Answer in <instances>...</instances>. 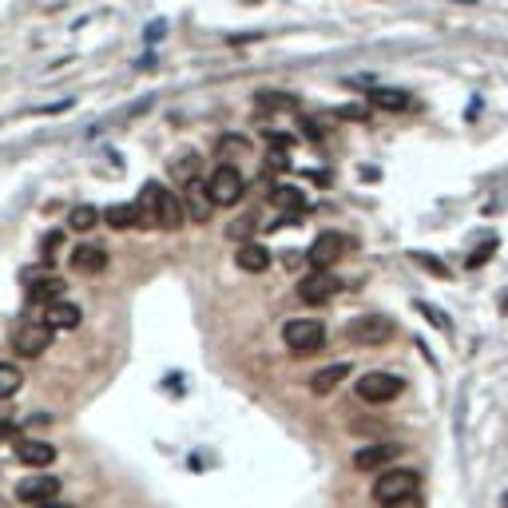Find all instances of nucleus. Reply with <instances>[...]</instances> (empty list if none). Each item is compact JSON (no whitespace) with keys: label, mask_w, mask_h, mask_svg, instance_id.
I'll return each instance as SVG.
<instances>
[{"label":"nucleus","mask_w":508,"mask_h":508,"mask_svg":"<svg viewBox=\"0 0 508 508\" xmlns=\"http://www.w3.org/2000/svg\"><path fill=\"white\" fill-rule=\"evenodd\" d=\"M401 389H405V381H401L397 373H381V369L361 373V378L354 381V393H358L361 401H369V405H385V401L401 397Z\"/></svg>","instance_id":"nucleus-1"},{"label":"nucleus","mask_w":508,"mask_h":508,"mask_svg":"<svg viewBox=\"0 0 508 508\" xmlns=\"http://www.w3.org/2000/svg\"><path fill=\"white\" fill-rule=\"evenodd\" d=\"M417 488H421L417 468H385V473L373 480V500L385 504V500H397V497H413Z\"/></svg>","instance_id":"nucleus-2"},{"label":"nucleus","mask_w":508,"mask_h":508,"mask_svg":"<svg viewBox=\"0 0 508 508\" xmlns=\"http://www.w3.org/2000/svg\"><path fill=\"white\" fill-rule=\"evenodd\" d=\"M282 342H286L294 354H314V349L326 346V326L318 318H294L282 326Z\"/></svg>","instance_id":"nucleus-3"},{"label":"nucleus","mask_w":508,"mask_h":508,"mask_svg":"<svg viewBox=\"0 0 508 508\" xmlns=\"http://www.w3.org/2000/svg\"><path fill=\"white\" fill-rule=\"evenodd\" d=\"M207 191H210V199H215V207H235V203L242 199L247 183H242V175H239L235 163H219V167L210 171Z\"/></svg>","instance_id":"nucleus-4"},{"label":"nucleus","mask_w":508,"mask_h":508,"mask_svg":"<svg viewBox=\"0 0 508 508\" xmlns=\"http://www.w3.org/2000/svg\"><path fill=\"white\" fill-rule=\"evenodd\" d=\"M346 338L354 346H385L393 338V322L381 318V314H361V318H354L346 326Z\"/></svg>","instance_id":"nucleus-5"},{"label":"nucleus","mask_w":508,"mask_h":508,"mask_svg":"<svg viewBox=\"0 0 508 508\" xmlns=\"http://www.w3.org/2000/svg\"><path fill=\"white\" fill-rule=\"evenodd\" d=\"M48 346H52V326L44 318L24 322V326H16V334H12V349H16L21 358H40Z\"/></svg>","instance_id":"nucleus-6"},{"label":"nucleus","mask_w":508,"mask_h":508,"mask_svg":"<svg viewBox=\"0 0 508 508\" xmlns=\"http://www.w3.org/2000/svg\"><path fill=\"white\" fill-rule=\"evenodd\" d=\"M342 294V282L329 274V270H318L314 266V274H306V278L298 282V298L306 302V306H326V302H334Z\"/></svg>","instance_id":"nucleus-7"},{"label":"nucleus","mask_w":508,"mask_h":508,"mask_svg":"<svg viewBox=\"0 0 508 508\" xmlns=\"http://www.w3.org/2000/svg\"><path fill=\"white\" fill-rule=\"evenodd\" d=\"M346 250H349V239H346V235H338V230H322L318 239L310 242L306 259L314 262L318 270H329L334 262L342 259V254H346Z\"/></svg>","instance_id":"nucleus-8"},{"label":"nucleus","mask_w":508,"mask_h":508,"mask_svg":"<svg viewBox=\"0 0 508 508\" xmlns=\"http://www.w3.org/2000/svg\"><path fill=\"white\" fill-rule=\"evenodd\" d=\"M183 215H187L191 222H210V215H215V199H210L207 191V179H191L183 183Z\"/></svg>","instance_id":"nucleus-9"},{"label":"nucleus","mask_w":508,"mask_h":508,"mask_svg":"<svg viewBox=\"0 0 508 508\" xmlns=\"http://www.w3.org/2000/svg\"><path fill=\"white\" fill-rule=\"evenodd\" d=\"M16 497L24 504H48V500L60 497V477H48V473H32L16 485Z\"/></svg>","instance_id":"nucleus-10"},{"label":"nucleus","mask_w":508,"mask_h":508,"mask_svg":"<svg viewBox=\"0 0 508 508\" xmlns=\"http://www.w3.org/2000/svg\"><path fill=\"white\" fill-rule=\"evenodd\" d=\"M183 222H187V215H183V199L175 195V191H167V187L155 183V227L179 230Z\"/></svg>","instance_id":"nucleus-11"},{"label":"nucleus","mask_w":508,"mask_h":508,"mask_svg":"<svg viewBox=\"0 0 508 508\" xmlns=\"http://www.w3.org/2000/svg\"><path fill=\"white\" fill-rule=\"evenodd\" d=\"M401 453V445H393V441H378V445H361L358 453H354V468L358 473H378V468H385L389 461Z\"/></svg>","instance_id":"nucleus-12"},{"label":"nucleus","mask_w":508,"mask_h":508,"mask_svg":"<svg viewBox=\"0 0 508 508\" xmlns=\"http://www.w3.org/2000/svg\"><path fill=\"white\" fill-rule=\"evenodd\" d=\"M72 270H80V274H100L108 270V250L100 242H80V247L72 250Z\"/></svg>","instance_id":"nucleus-13"},{"label":"nucleus","mask_w":508,"mask_h":508,"mask_svg":"<svg viewBox=\"0 0 508 508\" xmlns=\"http://www.w3.org/2000/svg\"><path fill=\"white\" fill-rule=\"evenodd\" d=\"M235 266L247 270V274H262V270H270V250L262 247V242H254V239L239 242V250H235Z\"/></svg>","instance_id":"nucleus-14"},{"label":"nucleus","mask_w":508,"mask_h":508,"mask_svg":"<svg viewBox=\"0 0 508 508\" xmlns=\"http://www.w3.org/2000/svg\"><path fill=\"white\" fill-rule=\"evenodd\" d=\"M80 306L76 302H64V298H56V302H48V310H44V322L52 326V334H60V329H76L80 326Z\"/></svg>","instance_id":"nucleus-15"},{"label":"nucleus","mask_w":508,"mask_h":508,"mask_svg":"<svg viewBox=\"0 0 508 508\" xmlns=\"http://www.w3.org/2000/svg\"><path fill=\"white\" fill-rule=\"evenodd\" d=\"M16 457L32 468H48L56 461V445H48V441H24V445H16Z\"/></svg>","instance_id":"nucleus-16"},{"label":"nucleus","mask_w":508,"mask_h":508,"mask_svg":"<svg viewBox=\"0 0 508 508\" xmlns=\"http://www.w3.org/2000/svg\"><path fill=\"white\" fill-rule=\"evenodd\" d=\"M346 378H349V361H334V366L318 369V373L310 378V389H314V393H334L338 381H346Z\"/></svg>","instance_id":"nucleus-17"},{"label":"nucleus","mask_w":508,"mask_h":508,"mask_svg":"<svg viewBox=\"0 0 508 508\" xmlns=\"http://www.w3.org/2000/svg\"><path fill=\"white\" fill-rule=\"evenodd\" d=\"M270 203L278 210H290V215H302L306 210V195L298 187H270Z\"/></svg>","instance_id":"nucleus-18"},{"label":"nucleus","mask_w":508,"mask_h":508,"mask_svg":"<svg viewBox=\"0 0 508 508\" xmlns=\"http://www.w3.org/2000/svg\"><path fill=\"white\" fill-rule=\"evenodd\" d=\"M369 103H373V108H385V111H405L409 96L397 88H378V91H369Z\"/></svg>","instance_id":"nucleus-19"},{"label":"nucleus","mask_w":508,"mask_h":508,"mask_svg":"<svg viewBox=\"0 0 508 508\" xmlns=\"http://www.w3.org/2000/svg\"><path fill=\"white\" fill-rule=\"evenodd\" d=\"M21 385H24V373L12 361H0V401H9V397H16L21 393Z\"/></svg>","instance_id":"nucleus-20"},{"label":"nucleus","mask_w":508,"mask_h":508,"mask_svg":"<svg viewBox=\"0 0 508 508\" xmlns=\"http://www.w3.org/2000/svg\"><path fill=\"white\" fill-rule=\"evenodd\" d=\"M199 171H203V159L191 151V155H175L171 159V175L179 183H191V179H199Z\"/></svg>","instance_id":"nucleus-21"},{"label":"nucleus","mask_w":508,"mask_h":508,"mask_svg":"<svg viewBox=\"0 0 508 508\" xmlns=\"http://www.w3.org/2000/svg\"><path fill=\"white\" fill-rule=\"evenodd\" d=\"M96 222H103V210H96V207H88V203H80V207H72V215H68V227L72 230H91Z\"/></svg>","instance_id":"nucleus-22"},{"label":"nucleus","mask_w":508,"mask_h":508,"mask_svg":"<svg viewBox=\"0 0 508 508\" xmlns=\"http://www.w3.org/2000/svg\"><path fill=\"white\" fill-rule=\"evenodd\" d=\"M103 222L108 227H115V230H128V227H135V203H115V207H108L103 210Z\"/></svg>","instance_id":"nucleus-23"},{"label":"nucleus","mask_w":508,"mask_h":508,"mask_svg":"<svg viewBox=\"0 0 508 508\" xmlns=\"http://www.w3.org/2000/svg\"><path fill=\"white\" fill-rule=\"evenodd\" d=\"M32 302H56L64 298V282L60 278H40V282H32Z\"/></svg>","instance_id":"nucleus-24"},{"label":"nucleus","mask_w":508,"mask_h":508,"mask_svg":"<svg viewBox=\"0 0 508 508\" xmlns=\"http://www.w3.org/2000/svg\"><path fill=\"white\" fill-rule=\"evenodd\" d=\"M298 103L290 100V96H278V91H262L259 96V111H294Z\"/></svg>","instance_id":"nucleus-25"},{"label":"nucleus","mask_w":508,"mask_h":508,"mask_svg":"<svg viewBox=\"0 0 508 508\" xmlns=\"http://www.w3.org/2000/svg\"><path fill=\"white\" fill-rule=\"evenodd\" d=\"M254 227H259V219H254V215H242V219H235L227 227V235L235 242H247V239H254Z\"/></svg>","instance_id":"nucleus-26"},{"label":"nucleus","mask_w":508,"mask_h":508,"mask_svg":"<svg viewBox=\"0 0 508 508\" xmlns=\"http://www.w3.org/2000/svg\"><path fill=\"white\" fill-rule=\"evenodd\" d=\"M417 310H421V314H425V318H429V322H433V326H437V329H448L445 314H441V310H437V306H429V302H417Z\"/></svg>","instance_id":"nucleus-27"},{"label":"nucleus","mask_w":508,"mask_h":508,"mask_svg":"<svg viewBox=\"0 0 508 508\" xmlns=\"http://www.w3.org/2000/svg\"><path fill=\"white\" fill-rule=\"evenodd\" d=\"M60 242H64V230H52L48 239H44V259H56V250H60Z\"/></svg>","instance_id":"nucleus-28"},{"label":"nucleus","mask_w":508,"mask_h":508,"mask_svg":"<svg viewBox=\"0 0 508 508\" xmlns=\"http://www.w3.org/2000/svg\"><path fill=\"white\" fill-rule=\"evenodd\" d=\"M488 254H497V242H485L480 250H473V259H468V266H485Z\"/></svg>","instance_id":"nucleus-29"},{"label":"nucleus","mask_w":508,"mask_h":508,"mask_svg":"<svg viewBox=\"0 0 508 508\" xmlns=\"http://www.w3.org/2000/svg\"><path fill=\"white\" fill-rule=\"evenodd\" d=\"M381 508H421V497L413 492V497H397V500H385Z\"/></svg>","instance_id":"nucleus-30"},{"label":"nucleus","mask_w":508,"mask_h":508,"mask_svg":"<svg viewBox=\"0 0 508 508\" xmlns=\"http://www.w3.org/2000/svg\"><path fill=\"white\" fill-rule=\"evenodd\" d=\"M417 262H421V266H429V270H433V274H448V270L441 266V262H433V259H429V254H417Z\"/></svg>","instance_id":"nucleus-31"},{"label":"nucleus","mask_w":508,"mask_h":508,"mask_svg":"<svg viewBox=\"0 0 508 508\" xmlns=\"http://www.w3.org/2000/svg\"><path fill=\"white\" fill-rule=\"evenodd\" d=\"M12 433H16V429H12L9 421H0V445H4V441H12Z\"/></svg>","instance_id":"nucleus-32"},{"label":"nucleus","mask_w":508,"mask_h":508,"mask_svg":"<svg viewBox=\"0 0 508 508\" xmlns=\"http://www.w3.org/2000/svg\"><path fill=\"white\" fill-rule=\"evenodd\" d=\"M40 508H72V504H56V500H48V504H40Z\"/></svg>","instance_id":"nucleus-33"}]
</instances>
